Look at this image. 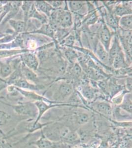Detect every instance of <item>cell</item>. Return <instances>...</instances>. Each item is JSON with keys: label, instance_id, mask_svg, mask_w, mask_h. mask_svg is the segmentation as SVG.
Masks as SVG:
<instances>
[{"label": "cell", "instance_id": "cell-1", "mask_svg": "<svg viewBox=\"0 0 132 148\" xmlns=\"http://www.w3.org/2000/svg\"><path fill=\"white\" fill-rule=\"evenodd\" d=\"M0 103L6 106L11 107L14 112L18 116H28L29 119H36L38 114L37 107L34 103L31 102H19L16 104H11L0 100Z\"/></svg>", "mask_w": 132, "mask_h": 148}, {"label": "cell", "instance_id": "cell-2", "mask_svg": "<svg viewBox=\"0 0 132 148\" xmlns=\"http://www.w3.org/2000/svg\"><path fill=\"white\" fill-rule=\"evenodd\" d=\"M20 57L22 62L29 68L34 71L38 70L39 62L35 52L29 51L20 54Z\"/></svg>", "mask_w": 132, "mask_h": 148}, {"label": "cell", "instance_id": "cell-3", "mask_svg": "<svg viewBox=\"0 0 132 148\" xmlns=\"http://www.w3.org/2000/svg\"><path fill=\"white\" fill-rule=\"evenodd\" d=\"M98 35L100 40L99 42L104 47L105 50L109 52L111 42V34L105 22H103Z\"/></svg>", "mask_w": 132, "mask_h": 148}, {"label": "cell", "instance_id": "cell-4", "mask_svg": "<svg viewBox=\"0 0 132 148\" xmlns=\"http://www.w3.org/2000/svg\"><path fill=\"white\" fill-rule=\"evenodd\" d=\"M42 135L40 138L35 141L30 142L29 144L34 145L37 148H60L59 143H54L45 136L42 130H41Z\"/></svg>", "mask_w": 132, "mask_h": 148}, {"label": "cell", "instance_id": "cell-5", "mask_svg": "<svg viewBox=\"0 0 132 148\" xmlns=\"http://www.w3.org/2000/svg\"><path fill=\"white\" fill-rule=\"evenodd\" d=\"M112 11L119 17L132 14V1H122L116 5Z\"/></svg>", "mask_w": 132, "mask_h": 148}, {"label": "cell", "instance_id": "cell-6", "mask_svg": "<svg viewBox=\"0 0 132 148\" xmlns=\"http://www.w3.org/2000/svg\"><path fill=\"white\" fill-rule=\"evenodd\" d=\"M10 85L15 86L16 88H19L24 90H29L30 91L38 90L40 89V88L38 85L31 84L30 82L27 81L22 77L14 81L13 82L11 83Z\"/></svg>", "mask_w": 132, "mask_h": 148}, {"label": "cell", "instance_id": "cell-7", "mask_svg": "<svg viewBox=\"0 0 132 148\" xmlns=\"http://www.w3.org/2000/svg\"><path fill=\"white\" fill-rule=\"evenodd\" d=\"M11 58L12 57L8 58V60L6 58L5 60L0 59V77L3 79H6L9 77L14 71L10 62Z\"/></svg>", "mask_w": 132, "mask_h": 148}, {"label": "cell", "instance_id": "cell-8", "mask_svg": "<svg viewBox=\"0 0 132 148\" xmlns=\"http://www.w3.org/2000/svg\"><path fill=\"white\" fill-rule=\"evenodd\" d=\"M72 86L70 83L64 82L60 85L55 99L58 100L65 99L72 94Z\"/></svg>", "mask_w": 132, "mask_h": 148}, {"label": "cell", "instance_id": "cell-9", "mask_svg": "<svg viewBox=\"0 0 132 148\" xmlns=\"http://www.w3.org/2000/svg\"><path fill=\"white\" fill-rule=\"evenodd\" d=\"M122 50L120 45V40L119 39L118 35L116 34L114 37V42L111 47H109V65H112L114 58L120 51Z\"/></svg>", "mask_w": 132, "mask_h": 148}, {"label": "cell", "instance_id": "cell-10", "mask_svg": "<svg viewBox=\"0 0 132 148\" xmlns=\"http://www.w3.org/2000/svg\"><path fill=\"white\" fill-rule=\"evenodd\" d=\"M21 73L22 77L28 82H32V83L36 84L39 83V79L37 74L34 72L33 70L29 68L22 62L21 65Z\"/></svg>", "mask_w": 132, "mask_h": 148}, {"label": "cell", "instance_id": "cell-11", "mask_svg": "<svg viewBox=\"0 0 132 148\" xmlns=\"http://www.w3.org/2000/svg\"><path fill=\"white\" fill-rule=\"evenodd\" d=\"M34 3L36 10L47 17H49L52 11L55 10L47 1H37L34 2Z\"/></svg>", "mask_w": 132, "mask_h": 148}, {"label": "cell", "instance_id": "cell-12", "mask_svg": "<svg viewBox=\"0 0 132 148\" xmlns=\"http://www.w3.org/2000/svg\"><path fill=\"white\" fill-rule=\"evenodd\" d=\"M12 120V116L6 111L0 110V134L2 138L5 137V134L3 133V129L8 126Z\"/></svg>", "mask_w": 132, "mask_h": 148}, {"label": "cell", "instance_id": "cell-13", "mask_svg": "<svg viewBox=\"0 0 132 148\" xmlns=\"http://www.w3.org/2000/svg\"><path fill=\"white\" fill-rule=\"evenodd\" d=\"M44 100H40L34 102V103L37 107L38 114L36 119L35 120L36 123L39 122L40 119L42 118L43 114L47 112L48 110L50 108H52L53 107L58 106V105L47 104L45 102Z\"/></svg>", "mask_w": 132, "mask_h": 148}, {"label": "cell", "instance_id": "cell-14", "mask_svg": "<svg viewBox=\"0 0 132 148\" xmlns=\"http://www.w3.org/2000/svg\"><path fill=\"white\" fill-rule=\"evenodd\" d=\"M8 22L16 34H19L26 33V22L24 20H15L12 19Z\"/></svg>", "mask_w": 132, "mask_h": 148}, {"label": "cell", "instance_id": "cell-15", "mask_svg": "<svg viewBox=\"0 0 132 148\" xmlns=\"http://www.w3.org/2000/svg\"><path fill=\"white\" fill-rule=\"evenodd\" d=\"M111 65L116 69H123L127 67L125 56L122 50L120 51L114 58Z\"/></svg>", "mask_w": 132, "mask_h": 148}, {"label": "cell", "instance_id": "cell-16", "mask_svg": "<svg viewBox=\"0 0 132 148\" xmlns=\"http://www.w3.org/2000/svg\"><path fill=\"white\" fill-rule=\"evenodd\" d=\"M105 18L107 25L112 28L116 30L119 27V20L120 17H118L114 14L112 10L109 9L108 12L105 13Z\"/></svg>", "mask_w": 132, "mask_h": 148}, {"label": "cell", "instance_id": "cell-17", "mask_svg": "<svg viewBox=\"0 0 132 148\" xmlns=\"http://www.w3.org/2000/svg\"><path fill=\"white\" fill-rule=\"evenodd\" d=\"M95 52L101 62L109 64V53L100 42L97 44Z\"/></svg>", "mask_w": 132, "mask_h": 148}, {"label": "cell", "instance_id": "cell-18", "mask_svg": "<svg viewBox=\"0 0 132 148\" xmlns=\"http://www.w3.org/2000/svg\"><path fill=\"white\" fill-rule=\"evenodd\" d=\"M29 34H43L50 37L51 38L53 39L54 40H55V37H54L55 32L49 24H42L39 29H38L35 32H32L31 33H29Z\"/></svg>", "mask_w": 132, "mask_h": 148}, {"label": "cell", "instance_id": "cell-19", "mask_svg": "<svg viewBox=\"0 0 132 148\" xmlns=\"http://www.w3.org/2000/svg\"><path fill=\"white\" fill-rule=\"evenodd\" d=\"M16 88L21 95H22V96L30 100H34L36 102L37 101L46 100L42 96H40V95H39V94H37L33 91L24 90V89H21V88H16Z\"/></svg>", "mask_w": 132, "mask_h": 148}, {"label": "cell", "instance_id": "cell-20", "mask_svg": "<svg viewBox=\"0 0 132 148\" xmlns=\"http://www.w3.org/2000/svg\"><path fill=\"white\" fill-rule=\"evenodd\" d=\"M97 111L105 116H109L112 114V109L110 104L107 102H101L96 106Z\"/></svg>", "mask_w": 132, "mask_h": 148}, {"label": "cell", "instance_id": "cell-21", "mask_svg": "<svg viewBox=\"0 0 132 148\" xmlns=\"http://www.w3.org/2000/svg\"><path fill=\"white\" fill-rule=\"evenodd\" d=\"M132 14L125 15L120 17L119 20V26L123 30L132 31Z\"/></svg>", "mask_w": 132, "mask_h": 148}, {"label": "cell", "instance_id": "cell-22", "mask_svg": "<svg viewBox=\"0 0 132 148\" xmlns=\"http://www.w3.org/2000/svg\"><path fill=\"white\" fill-rule=\"evenodd\" d=\"M81 93L84 97L87 100H91L96 96V90L91 86L84 84L81 88Z\"/></svg>", "mask_w": 132, "mask_h": 148}, {"label": "cell", "instance_id": "cell-23", "mask_svg": "<svg viewBox=\"0 0 132 148\" xmlns=\"http://www.w3.org/2000/svg\"><path fill=\"white\" fill-rule=\"evenodd\" d=\"M125 94L122 102L120 105V107L128 113L132 114V94H126L127 96H126Z\"/></svg>", "mask_w": 132, "mask_h": 148}, {"label": "cell", "instance_id": "cell-24", "mask_svg": "<svg viewBox=\"0 0 132 148\" xmlns=\"http://www.w3.org/2000/svg\"><path fill=\"white\" fill-rule=\"evenodd\" d=\"M85 2L79 1H71L68 2V7L71 12L77 14L85 5Z\"/></svg>", "mask_w": 132, "mask_h": 148}, {"label": "cell", "instance_id": "cell-25", "mask_svg": "<svg viewBox=\"0 0 132 148\" xmlns=\"http://www.w3.org/2000/svg\"><path fill=\"white\" fill-rule=\"evenodd\" d=\"M79 140V137L77 133L75 131L70 130L65 136L62 138L61 140L67 144H70L78 141Z\"/></svg>", "mask_w": 132, "mask_h": 148}, {"label": "cell", "instance_id": "cell-26", "mask_svg": "<svg viewBox=\"0 0 132 148\" xmlns=\"http://www.w3.org/2000/svg\"><path fill=\"white\" fill-rule=\"evenodd\" d=\"M34 2L32 1H23L22 2V5L21 8L22 9L24 14V21L27 22L28 20V15L29 12L30 11L31 9L32 5H33Z\"/></svg>", "mask_w": 132, "mask_h": 148}, {"label": "cell", "instance_id": "cell-27", "mask_svg": "<svg viewBox=\"0 0 132 148\" xmlns=\"http://www.w3.org/2000/svg\"><path fill=\"white\" fill-rule=\"evenodd\" d=\"M90 119L88 114L85 113H79L75 116V120L78 125H83L88 123Z\"/></svg>", "mask_w": 132, "mask_h": 148}, {"label": "cell", "instance_id": "cell-28", "mask_svg": "<svg viewBox=\"0 0 132 148\" xmlns=\"http://www.w3.org/2000/svg\"><path fill=\"white\" fill-rule=\"evenodd\" d=\"M75 37L74 35L69 34L61 42L60 44L63 46L69 47H74V44L75 42Z\"/></svg>", "mask_w": 132, "mask_h": 148}, {"label": "cell", "instance_id": "cell-29", "mask_svg": "<svg viewBox=\"0 0 132 148\" xmlns=\"http://www.w3.org/2000/svg\"><path fill=\"white\" fill-rule=\"evenodd\" d=\"M65 55L67 59L69 60L70 62H74L75 59H77L79 57V54L77 53L73 49H68L65 51Z\"/></svg>", "mask_w": 132, "mask_h": 148}, {"label": "cell", "instance_id": "cell-30", "mask_svg": "<svg viewBox=\"0 0 132 148\" xmlns=\"http://www.w3.org/2000/svg\"><path fill=\"white\" fill-rule=\"evenodd\" d=\"M71 73L72 75H74L75 77H80L82 74V69L79 64L77 63H75L72 67Z\"/></svg>", "mask_w": 132, "mask_h": 148}, {"label": "cell", "instance_id": "cell-31", "mask_svg": "<svg viewBox=\"0 0 132 148\" xmlns=\"http://www.w3.org/2000/svg\"><path fill=\"white\" fill-rule=\"evenodd\" d=\"M126 93V92L124 91L123 92L121 93V94L118 95L117 96H114L111 99V101L112 103L114 104L120 105L123 101L124 95Z\"/></svg>", "mask_w": 132, "mask_h": 148}, {"label": "cell", "instance_id": "cell-32", "mask_svg": "<svg viewBox=\"0 0 132 148\" xmlns=\"http://www.w3.org/2000/svg\"><path fill=\"white\" fill-rule=\"evenodd\" d=\"M47 2L55 10L60 9L64 3V2L62 1H49Z\"/></svg>", "mask_w": 132, "mask_h": 148}, {"label": "cell", "instance_id": "cell-33", "mask_svg": "<svg viewBox=\"0 0 132 148\" xmlns=\"http://www.w3.org/2000/svg\"><path fill=\"white\" fill-rule=\"evenodd\" d=\"M126 82H127L126 86H127L128 89L129 90V91H131L132 90V77H128L127 79Z\"/></svg>", "mask_w": 132, "mask_h": 148}]
</instances>
